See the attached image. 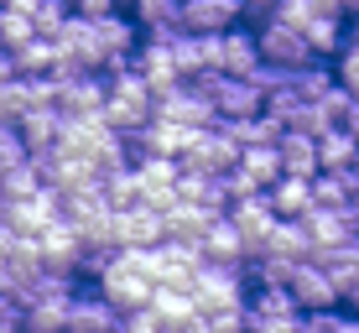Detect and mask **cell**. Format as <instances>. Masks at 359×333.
<instances>
[{
	"mask_svg": "<svg viewBox=\"0 0 359 333\" xmlns=\"http://www.w3.org/2000/svg\"><path fill=\"white\" fill-rule=\"evenodd\" d=\"M193 302L203 318H219V313H234V307L250 302V281H245V266H203L193 276Z\"/></svg>",
	"mask_w": 359,
	"mask_h": 333,
	"instance_id": "6da1fadb",
	"label": "cell"
},
{
	"mask_svg": "<svg viewBox=\"0 0 359 333\" xmlns=\"http://www.w3.org/2000/svg\"><path fill=\"white\" fill-rule=\"evenodd\" d=\"M261 57L271 68H287V73H297V68H307V63H318L313 57V47H307V32L302 27H287V21H266L261 32Z\"/></svg>",
	"mask_w": 359,
	"mask_h": 333,
	"instance_id": "7a4b0ae2",
	"label": "cell"
},
{
	"mask_svg": "<svg viewBox=\"0 0 359 333\" xmlns=\"http://www.w3.org/2000/svg\"><path fill=\"white\" fill-rule=\"evenodd\" d=\"M245 21V0H188L182 6V32L193 36H224Z\"/></svg>",
	"mask_w": 359,
	"mask_h": 333,
	"instance_id": "3957f363",
	"label": "cell"
},
{
	"mask_svg": "<svg viewBox=\"0 0 359 333\" xmlns=\"http://www.w3.org/2000/svg\"><path fill=\"white\" fill-rule=\"evenodd\" d=\"M292 297H297V307H302V318H307V313H339V307H344L339 287H333V276H328L323 266H313V261L297 266V276H292Z\"/></svg>",
	"mask_w": 359,
	"mask_h": 333,
	"instance_id": "277c9868",
	"label": "cell"
},
{
	"mask_svg": "<svg viewBox=\"0 0 359 333\" xmlns=\"http://www.w3.org/2000/svg\"><path fill=\"white\" fill-rule=\"evenodd\" d=\"M115 328H120V313L104 302L99 281H83L68 307V333H115Z\"/></svg>",
	"mask_w": 359,
	"mask_h": 333,
	"instance_id": "5b68a950",
	"label": "cell"
},
{
	"mask_svg": "<svg viewBox=\"0 0 359 333\" xmlns=\"http://www.w3.org/2000/svg\"><path fill=\"white\" fill-rule=\"evenodd\" d=\"M99 292H104V302L115 307L120 318H130V313H141V307H151V297H156V281L130 276V271L115 261V271H109V276L99 281Z\"/></svg>",
	"mask_w": 359,
	"mask_h": 333,
	"instance_id": "8992f818",
	"label": "cell"
},
{
	"mask_svg": "<svg viewBox=\"0 0 359 333\" xmlns=\"http://www.w3.org/2000/svg\"><path fill=\"white\" fill-rule=\"evenodd\" d=\"M156 115L162 120H172V125H182V130H208V125H219V109L203 100L198 89H172L167 100H156Z\"/></svg>",
	"mask_w": 359,
	"mask_h": 333,
	"instance_id": "52a82bcc",
	"label": "cell"
},
{
	"mask_svg": "<svg viewBox=\"0 0 359 333\" xmlns=\"http://www.w3.org/2000/svg\"><path fill=\"white\" fill-rule=\"evenodd\" d=\"M135 73L151 83L156 100H167L172 89H182V68H177V57H172L167 42H141V53H135Z\"/></svg>",
	"mask_w": 359,
	"mask_h": 333,
	"instance_id": "ba28073f",
	"label": "cell"
},
{
	"mask_svg": "<svg viewBox=\"0 0 359 333\" xmlns=\"http://www.w3.org/2000/svg\"><path fill=\"white\" fill-rule=\"evenodd\" d=\"M167 245V219L156 208H126L120 214V250H162Z\"/></svg>",
	"mask_w": 359,
	"mask_h": 333,
	"instance_id": "9c48e42d",
	"label": "cell"
},
{
	"mask_svg": "<svg viewBox=\"0 0 359 333\" xmlns=\"http://www.w3.org/2000/svg\"><path fill=\"white\" fill-rule=\"evenodd\" d=\"M63 125H68V115L57 104H36V109H27L21 115V141L32 146V156L36 151H53V146H63Z\"/></svg>",
	"mask_w": 359,
	"mask_h": 333,
	"instance_id": "30bf717a",
	"label": "cell"
},
{
	"mask_svg": "<svg viewBox=\"0 0 359 333\" xmlns=\"http://www.w3.org/2000/svg\"><path fill=\"white\" fill-rule=\"evenodd\" d=\"M214 109H219V120H255V115H266V94L250 79H224L214 94Z\"/></svg>",
	"mask_w": 359,
	"mask_h": 333,
	"instance_id": "8fae6325",
	"label": "cell"
},
{
	"mask_svg": "<svg viewBox=\"0 0 359 333\" xmlns=\"http://www.w3.org/2000/svg\"><path fill=\"white\" fill-rule=\"evenodd\" d=\"M42 266H47V271H68V276H79V266H83V240H79V229H73L68 219L42 234Z\"/></svg>",
	"mask_w": 359,
	"mask_h": 333,
	"instance_id": "7c38bea8",
	"label": "cell"
},
{
	"mask_svg": "<svg viewBox=\"0 0 359 333\" xmlns=\"http://www.w3.org/2000/svg\"><path fill=\"white\" fill-rule=\"evenodd\" d=\"M203 255H208V266H234L240 271L250 261V245H245V234L234 229V219H214V229L203 234Z\"/></svg>",
	"mask_w": 359,
	"mask_h": 333,
	"instance_id": "4fadbf2b",
	"label": "cell"
},
{
	"mask_svg": "<svg viewBox=\"0 0 359 333\" xmlns=\"http://www.w3.org/2000/svg\"><path fill=\"white\" fill-rule=\"evenodd\" d=\"M281 167L287 177H323V151H318V135H302V130H287L281 135Z\"/></svg>",
	"mask_w": 359,
	"mask_h": 333,
	"instance_id": "5bb4252c",
	"label": "cell"
},
{
	"mask_svg": "<svg viewBox=\"0 0 359 333\" xmlns=\"http://www.w3.org/2000/svg\"><path fill=\"white\" fill-rule=\"evenodd\" d=\"M250 323H302V307H297L292 287H266V292H250Z\"/></svg>",
	"mask_w": 359,
	"mask_h": 333,
	"instance_id": "9a60e30c",
	"label": "cell"
},
{
	"mask_svg": "<svg viewBox=\"0 0 359 333\" xmlns=\"http://www.w3.org/2000/svg\"><path fill=\"white\" fill-rule=\"evenodd\" d=\"M162 219H167V240L172 245H203V234L214 229V214H203L198 203H182V198L172 203Z\"/></svg>",
	"mask_w": 359,
	"mask_h": 333,
	"instance_id": "2e32d148",
	"label": "cell"
},
{
	"mask_svg": "<svg viewBox=\"0 0 359 333\" xmlns=\"http://www.w3.org/2000/svg\"><path fill=\"white\" fill-rule=\"evenodd\" d=\"M182 6L188 0H135L130 16L146 36H162V32H182Z\"/></svg>",
	"mask_w": 359,
	"mask_h": 333,
	"instance_id": "e0dca14e",
	"label": "cell"
},
{
	"mask_svg": "<svg viewBox=\"0 0 359 333\" xmlns=\"http://www.w3.org/2000/svg\"><path fill=\"white\" fill-rule=\"evenodd\" d=\"M266 255H281V261H313L318 255V245H313V234H307L302 219H281L276 234H271V245H266Z\"/></svg>",
	"mask_w": 359,
	"mask_h": 333,
	"instance_id": "ac0fdd59",
	"label": "cell"
},
{
	"mask_svg": "<svg viewBox=\"0 0 359 333\" xmlns=\"http://www.w3.org/2000/svg\"><path fill=\"white\" fill-rule=\"evenodd\" d=\"M313 182H318V177H313ZM313 182H307V177H281L266 198H271V208H276L281 219H307V214L318 208V203H313Z\"/></svg>",
	"mask_w": 359,
	"mask_h": 333,
	"instance_id": "d6986e66",
	"label": "cell"
},
{
	"mask_svg": "<svg viewBox=\"0 0 359 333\" xmlns=\"http://www.w3.org/2000/svg\"><path fill=\"white\" fill-rule=\"evenodd\" d=\"M354 193H359V167H349V172H323V177L313 182V203L318 208H354Z\"/></svg>",
	"mask_w": 359,
	"mask_h": 333,
	"instance_id": "ffe728a7",
	"label": "cell"
},
{
	"mask_svg": "<svg viewBox=\"0 0 359 333\" xmlns=\"http://www.w3.org/2000/svg\"><path fill=\"white\" fill-rule=\"evenodd\" d=\"M11 57H16V73H21V79H47V73L57 68V42H53V36H32V42L16 47Z\"/></svg>",
	"mask_w": 359,
	"mask_h": 333,
	"instance_id": "44dd1931",
	"label": "cell"
},
{
	"mask_svg": "<svg viewBox=\"0 0 359 333\" xmlns=\"http://www.w3.org/2000/svg\"><path fill=\"white\" fill-rule=\"evenodd\" d=\"M240 167L250 172V182H255L261 193H271L281 177H287V167H281V146H255V151L240 156Z\"/></svg>",
	"mask_w": 359,
	"mask_h": 333,
	"instance_id": "7402d4cb",
	"label": "cell"
},
{
	"mask_svg": "<svg viewBox=\"0 0 359 333\" xmlns=\"http://www.w3.org/2000/svg\"><path fill=\"white\" fill-rule=\"evenodd\" d=\"M151 307H156V318H162L167 328H182V323H188V318H198L193 287H156V297H151Z\"/></svg>",
	"mask_w": 359,
	"mask_h": 333,
	"instance_id": "603a6c76",
	"label": "cell"
},
{
	"mask_svg": "<svg viewBox=\"0 0 359 333\" xmlns=\"http://www.w3.org/2000/svg\"><path fill=\"white\" fill-rule=\"evenodd\" d=\"M318 151H323V172H349V167H359V135L354 130H328L318 141Z\"/></svg>",
	"mask_w": 359,
	"mask_h": 333,
	"instance_id": "cb8c5ba5",
	"label": "cell"
},
{
	"mask_svg": "<svg viewBox=\"0 0 359 333\" xmlns=\"http://www.w3.org/2000/svg\"><path fill=\"white\" fill-rule=\"evenodd\" d=\"M292 83H297V94H302L307 104H318L323 94L339 89V68H333V63H307V68L292 73Z\"/></svg>",
	"mask_w": 359,
	"mask_h": 333,
	"instance_id": "d4e9b609",
	"label": "cell"
},
{
	"mask_svg": "<svg viewBox=\"0 0 359 333\" xmlns=\"http://www.w3.org/2000/svg\"><path fill=\"white\" fill-rule=\"evenodd\" d=\"M68 307L73 302H32L21 313V328L27 333H68Z\"/></svg>",
	"mask_w": 359,
	"mask_h": 333,
	"instance_id": "484cf974",
	"label": "cell"
},
{
	"mask_svg": "<svg viewBox=\"0 0 359 333\" xmlns=\"http://www.w3.org/2000/svg\"><path fill=\"white\" fill-rule=\"evenodd\" d=\"M27 109H36L32 79H16V83H6V89H0V120H6V125H21V115H27Z\"/></svg>",
	"mask_w": 359,
	"mask_h": 333,
	"instance_id": "4316f807",
	"label": "cell"
},
{
	"mask_svg": "<svg viewBox=\"0 0 359 333\" xmlns=\"http://www.w3.org/2000/svg\"><path fill=\"white\" fill-rule=\"evenodd\" d=\"M32 36H36V21H32V16H21V11L0 6V47H6V53H16V47H27Z\"/></svg>",
	"mask_w": 359,
	"mask_h": 333,
	"instance_id": "83f0119b",
	"label": "cell"
},
{
	"mask_svg": "<svg viewBox=\"0 0 359 333\" xmlns=\"http://www.w3.org/2000/svg\"><path fill=\"white\" fill-rule=\"evenodd\" d=\"M32 21H36V36H57L73 21V6H68V0H42Z\"/></svg>",
	"mask_w": 359,
	"mask_h": 333,
	"instance_id": "f1b7e54d",
	"label": "cell"
},
{
	"mask_svg": "<svg viewBox=\"0 0 359 333\" xmlns=\"http://www.w3.org/2000/svg\"><path fill=\"white\" fill-rule=\"evenodd\" d=\"M120 323H126V333H167V323L156 318V307H141V313L120 318Z\"/></svg>",
	"mask_w": 359,
	"mask_h": 333,
	"instance_id": "f546056e",
	"label": "cell"
},
{
	"mask_svg": "<svg viewBox=\"0 0 359 333\" xmlns=\"http://www.w3.org/2000/svg\"><path fill=\"white\" fill-rule=\"evenodd\" d=\"M79 16H89V21H99V16H109V11H120V0H68Z\"/></svg>",
	"mask_w": 359,
	"mask_h": 333,
	"instance_id": "4dcf8cb0",
	"label": "cell"
},
{
	"mask_svg": "<svg viewBox=\"0 0 359 333\" xmlns=\"http://www.w3.org/2000/svg\"><path fill=\"white\" fill-rule=\"evenodd\" d=\"M0 328H21V302L11 292H0Z\"/></svg>",
	"mask_w": 359,
	"mask_h": 333,
	"instance_id": "1f68e13d",
	"label": "cell"
},
{
	"mask_svg": "<svg viewBox=\"0 0 359 333\" xmlns=\"http://www.w3.org/2000/svg\"><path fill=\"white\" fill-rule=\"evenodd\" d=\"M333 333H359V318H354V313H344V307H339V318H333Z\"/></svg>",
	"mask_w": 359,
	"mask_h": 333,
	"instance_id": "d6a6232c",
	"label": "cell"
},
{
	"mask_svg": "<svg viewBox=\"0 0 359 333\" xmlns=\"http://www.w3.org/2000/svg\"><path fill=\"white\" fill-rule=\"evenodd\" d=\"M11 11H21V16H36V6H42V0H6Z\"/></svg>",
	"mask_w": 359,
	"mask_h": 333,
	"instance_id": "836d02e7",
	"label": "cell"
},
{
	"mask_svg": "<svg viewBox=\"0 0 359 333\" xmlns=\"http://www.w3.org/2000/svg\"><path fill=\"white\" fill-rule=\"evenodd\" d=\"M344 313H354V318H359V287L349 292V297H344Z\"/></svg>",
	"mask_w": 359,
	"mask_h": 333,
	"instance_id": "e575fe53",
	"label": "cell"
},
{
	"mask_svg": "<svg viewBox=\"0 0 359 333\" xmlns=\"http://www.w3.org/2000/svg\"><path fill=\"white\" fill-rule=\"evenodd\" d=\"M344 11H349V21L359 16V0H344Z\"/></svg>",
	"mask_w": 359,
	"mask_h": 333,
	"instance_id": "d590c367",
	"label": "cell"
},
{
	"mask_svg": "<svg viewBox=\"0 0 359 333\" xmlns=\"http://www.w3.org/2000/svg\"><path fill=\"white\" fill-rule=\"evenodd\" d=\"M6 208H11V203H6V193H0V214H6Z\"/></svg>",
	"mask_w": 359,
	"mask_h": 333,
	"instance_id": "8d00e7d4",
	"label": "cell"
},
{
	"mask_svg": "<svg viewBox=\"0 0 359 333\" xmlns=\"http://www.w3.org/2000/svg\"><path fill=\"white\" fill-rule=\"evenodd\" d=\"M120 6H126V11H130V6H135V0H120Z\"/></svg>",
	"mask_w": 359,
	"mask_h": 333,
	"instance_id": "74e56055",
	"label": "cell"
},
{
	"mask_svg": "<svg viewBox=\"0 0 359 333\" xmlns=\"http://www.w3.org/2000/svg\"><path fill=\"white\" fill-rule=\"evenodd\" d=\"M115 333H126V323H120V328H115Z\"/></svg>",
	"mask_w": 359,
	"mask_h": 333,
	"instance_id": "f35d334b",
	"label": "cell"
},
{
	"mask_svg": "<svg viewBox=\"0 0 359 333\" xmlns=\"http://www.w3.org/2000/svg\"><path fill=\"white\" fill-rule=\"evenodd\" d=\"M354 255H359V240H354Z\"/></svg>",
	"mask_w": 359,
	"mask_h": 333,
	"instance_id": "ab89813d",
	"label": "cell"
},
{
	"mask_svg": "<svg viewBox=\"0 0 359 333\" xmlns=\"http://www.w3.org/2000/svg\"><path fill=\"white\" fill-rule=\"evenodd\" d=\"M354 208H359V193H354Z\"/></svg>",
	"mask_w": 359,
	"mask_h": 333,
	"instance_id": "60d3db41",
	"label": "cell"
},
{
	"mask_svg": "<svg viewBox=\"0 0 359 333\" xmlns=\"http://www.w3.org/2000/svg\"><path fill=\"white\" fill-rule=\"evenodd\" d=\"M0 6H6V0H0Z\"/></svg>",
	"mask_w": 359,
	"mask_h": 333,
	"instance_id": "b9f144b4",
	"label": "cell"
}]
</instances>
